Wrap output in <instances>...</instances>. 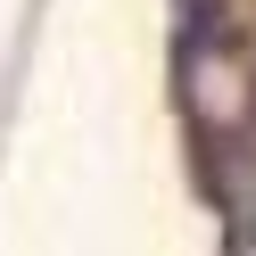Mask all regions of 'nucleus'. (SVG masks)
I'll list each match as a JSON object with an SVG mask.
<instances>
[{
  "instance_id": "obj_1",
  "label": "nucleus",
  "mask_w": 256,
  "mask_h": 256,
  "mask_svg": "<svg viewBox=\"0 0 256 256\" xmlns=\"http://www.w3.org/2000/svg\"><path fill=\"white\" fill-rule=\"evenodd\" d=\"M182 100H190V116H198V132H240L248 108H256L240 42H223L206 17H198V34L182 42Z\"/></svg>"
}]
</instances>
